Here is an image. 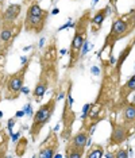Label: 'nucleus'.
Listing matches in <instances>:
<instances>
[{
	"label": "nucleus",
	"mask_w": 135,
	"mask_h": 158,
	"mask_svg": "<svg viewBox=\"0 0 135 158\" xmlns=\"http://www.w3.org/2000/svg\"><path fill=\"white\" fill-rule=\"evenodd\" d=\"M57 52L58 49H57L55 39H51L41 54V73L33 89V98L35 102H41L45 93L47 92L50 84L57 81V77H58V54Z\"/></svg>",
	"instance_id": "f257e3e1"
},
{
	"label": "nucleus",
	"mask_w": 135,
	"mask_h": 158,
	"mask_svg": "<svg viewBox=\"0 0 135 158\" xmlns=\"http://www.w3.org/2000/svg\"><path fill=\"white\" fill-rule=\"evenodd\" d=\"M135 33V8L130 10L126 14H120L116 15L112 20L111 24V30L108 31L107 37L104 39L101 49L99 50V57L103 56V53L105 50H108V58L111 61V64L113 62V48L118 44L119 41L130 37Z\"/></svg>",
	"instance_id": "f03ea898"
},
{
	"label": "nucleus",
	"mask_w": 135,
	"mask_h": 158,
	"mask_svg": "<svg viewBox=\"0 0 135 158\" xmlns=\"http://www.w3.org/2000/svg\"><path fill=\"white\" fill-rule=\"evenodd\" d=\"M91 18H92V10H85L81 14L80 18L74 23V34L70 42V49H69V62L66 65V70H72L77 65L80 57H81V50L83 46L87 42L88 38V30L91 27Z\"/></svg>",
	"instance_id": "7ed1b4c3"
},
{
	"label": "nucleus",
	"mask_w": 135,
	"mask_h": 158,
	"mask_svg": "<svg viewBox=\"0 0 135 158\" xmlns=\"http://www.w3.org/2000/svg\"><path fill=\"white\" fill-rule=\"evenodd\" d=\"M57 100H58V98H57V93L54 92L47 102L45 104H42L39 108L35 111V114L33 116V124L30 127V136L33 142L37 141L41 131L43 130V127L50 122L53 114L55 111V107H57Z\"/></svg>",
	"instance_id": "20e7f679"
},
{
	"label": "nucleus",
	"mask_w": 135,
	"mask_h": 158,
	"mask_svg": "<svg viewBox=\"0 0 135 158\" xmlns=\"http://www.w3.org/2000/svg\"><path fill=\"white\" fill-rule=\"evenodd\" d=\"M28 66H30V62L27 61L15 73H11L4 77L3 84H2L3 99L4 100H16L19 98L22 88H23V84H24V78H26Z\"/></svg>",
	"instance_id": "39448f33"
},
{
	"label": "nucleus",
	"mask_w": 135,
	"mask_h": 158,
	"mask_svg": "<svg viewBox=\"0 0 135 158\" xmlns=\"http://www.w3.org/2000/svg\"><path fill=\"white\" fill-rule=\"evenodd\" d=\"M91 136V130L81 127L76 134H73L66 141L65 146V157L68 158H83L85 156V147L88 145Z\"/></svg>",
	"instance_id": "423d86ee"
},
{
	"label": "nucleus",
	"mask_w": 135,
	"mask_h": 158,
	"mask_svg": "<svg viewBox=\"0 0 135 158\" xmlns=\"http://www.w3.org/2000/svg\"><path fill=\"white\" fill-rule=\"evenodd\" d=\"M73 99H72V82H69V88H68V93L65 102H63L62 107V115H61V122H62V130L59 134V138L69 141L73 132V124L77 120V114L73 110Z\"/></svg>",
	"instance_id": "0eeeda50"
},
{
	"label": "nucleus",
	"mask_w": 135,
	"mask_h": 158,
	"mask_svg": "<svg viewBox=\"0 0 135 158\" xmlns=\"http://www.w3.org/2000/svg\"><path fill=\"white\" fill-rule=\"evenodd\" d=\"M22 27L23 20H16L12 23H2L0 26V53L4 57L14 45L16 37L20 34Z\"/></svg>",
	"instance_id": "6e6552de"
},
{
	"label": "nucleus",
	"mask_w": 135,
	"mask_h": 158,
	"mask_svg": "<svg viewBox=\"0 0 135 158\" xmlns=\"http://www.w3.org/2000/svg\"><path fill=\"white\" fill-rule=\"evenodd\" d=\"M111 126H112V131H111V136L108 139V147H115V146H120L123 145L127 139L133 135L134 130L130 128L129 126H126L122 122H116L115 116L111 120Z\"/></svg>",
	"instance_id": "1a4fd4ad"
},
{
	"label": "nucleus",
	"mask_w": 135,
	"mask_h": 158,
	"mask_svg": "<svg viewBox=\"0 0 135 158\" xmlns=\"http://www.w3.org/2000/svg\"><path fill=\"white\" fill-rule=\"evenodd\" d=\"M58 146H59L58 136H57L54 130H51L50 132H49L47 138L41 143L39 152H38L37 157H39V158H54L55 154H57V150H58Z\"/></svg>",
	"instance_id": "9d476101"
},
{
	"label": "nucleus",
	"mask_w": 135,
	"mask_h": 158,
	"mask_svg": "<svg viewBox=\"0 0 135 158\" xmlns=\"http://www.w3.org/2000/svg\"><path fill=\"white\" fill-rule=\"evenodd\" d=\"M134 92H135V73L126 82H124L122 87L119 88V92H118V96H116V100H115V103H113L112 107H111L112 112L115 114L116 111L119 110V107L122 106L123 103H126L127 100H129L130 95H133Z\"/></svg>",
	"instance_id": "9b49d317"
},
{
	"label": "nucleus",
	"mask_w": 135,
	"mask_h": 158,
	"mask_svg": "<svg viewBox=\"0 0 135 158\" xmlns=\"http://www.w3.org/2000/svg\"><path fill=\"white\" fill-rule=\"evenodd\" d=\"M49 15H42V16H31L26 15V19L23 20V27L26 33L39 35L45 30L46 23H47Z\"/></svg>",
	"instance_id": "f8f14e48"
},
{
	"label": "nucleus",
	"mask_w": 135,
	"mask_h": 158,
	"mask_svg": "<svg viewBox=\"0 0 135 158\" xmlns=\"http://www.w3.org/2000/svg\"><path fill=\"white\" fill-rule=\"evenodd\" d=\"M115 114H120V122L135 130V104L130 100L123 103Z\"/></svg>",
	"instance_id": "ddd939ff"
},
{
	"label": "nucleus",
	"mask_w": 135,
	"mask_h": 158,
	"mask_svg": "<svg viewBox=\"0 0 135 158\" xmlns=\"http://www.w3.org/2000/svg\"><path fill=\"white\" fill-rule=\"evenodd\" d=\"M135 48V33L133 35V38L130 39L129 42H127V45L124 46V49L120 52V54L118 57V60L115 61V65H113V69H115L116 74L120 77V72H122V66L124 64V61L129 58V56L131 54V52H133V49Z\"/></svg>",
	"instance_id": "4468645a"
},
{
	"label": "nucleus",
	"mask_w": 135,
	"mask_h": 158,
	"mask_svg": "<svg viewBox=\"0 0 135 158\" xmlns=\"http://www.w3.org/2000/svg\"><path fill=\"white\" fill-rule=\"evenodd\" d=\"M22 12V4H10L7 8L4 10V12L2 14V23H12L16 22L20 16Z\"/></svg>",
	"instance_id": "2eb2a0df"
},
{
	"label": "nucleus",
	"mask_w": 135,
	"mask_h": 158,
	"mask_svg": "<svg viewBox=\"0 0 135 158\" xmlns=\"http://www.w3.org/2000/svg\"><path fill=\"white\" fill-rule=\"evenodd\" d=\"M108 8H109V6L103 7V8L97 10L95 15L91 18V30L93 34H97V31L101 28L103 22H104V19L108 15Z\"/></svg>",
	"instance_id": "dca6fc26"
},
{
	"label": "nucleus",
	"mask_w": 135,
	"mask_h": 158,
	"mask_svg": "<svg viewBox=\"0 0 135 158\" xmlns=\"http://www.w3.org/2000/svg\"><path fill=\"white\" fill-rule=\"evenodd\" d=\"M26 15L42 16V15H49V11H47V10H43V8H42V7L34 0V2H31L30 4H28V8H27Z\"/></svg>",
	"instance_id": "f3484780"
},
{
	"label": "nucleus",
	"mask_w": 135,
	"mask_h": 158,
	"mask_svg": "<svg viewBox=\"0 0 135 158\" xmlns=\"http://www.w3.org/2000/svg\"><path fill=\"white\" fill-rule=\"evenodd\" d=\"M87 158H101L104 157V147H103L100 143H93L89 150H88L87 153H85V156Z\"/></svg>",
	"instance_id": "a211bd4d"
},
{
	"label": "nucleus",
	"mask_w": 135,
	"mask_h": 158,
	"mask_svg": "<svg viewBox=\"0 0 135 158\" xmlns=\"http://www.w3.org/2000/svg\"><path fill=\"white\" fill-rule=\"evenodd\" d=\"M27 145H28V139L22 136L16 141V145H15V156L16 157H23L26 154V150H27Z\"/></svg>",
	"instance_id": "6ab92c4d"
},
{
	"label": "nucleus",
	"mask_w": 135,
	"mask_h": 158,
	"mask_svg": "<svg viewBox=\"0 0 135 158\" xmlns=\"http://www.w3.org/2000/svg\"><path fill=\"white\" fill-rule=\"evenodd\" d=\"M10 138L4 130H0V157L7 156V149H8Z\"/></svg>",
	"instance_id": "aec40b11"
},
{
	"label": "nucleus",
	"mask_w": 135,
	"mask_h": 158,
	"mask_svg": "<svg viewBox=\"0 0 135 158\" xmlns=\"http://www.w3.org/2000/svg\"><path fill=\"white\" fill-rule=\"evenodd\" d=\"M113 158H127L129 157V152L126 149H118V152L112 153Z\"/></svg>",
	"instance_id": "412c9836"
},
{
	"label": "nucleus",
	"mask_w": 135,
	"mask_h": 158,
	"mask_svg": "<svg viewBox=\"0 0 135 158\" xmlns=\"http://www.w3.org/2000/svg\"><path fill=\"white\" fill-rule=\"evenodd\" d=\"M14 124H15V119H14V118H12V119H10V120H8V131H10V132L12 131Z\"/></svg>",
	"instance_id": "4be33fe9"
},
{
	"label": "nucleus",
	"mask_w": 135,
	"mask_h": 158,
	"mask_svg": "<svg viewBox=\"0 0 135 158\" xmlns=\"http://www.w3.org/2000/svg\"><path fill=\"white\" fill-rule=\"evenodd\" d=\"M4 3V0H0V19H2V14H3V11H2V4Z\"/></svg>",
	"instance_id": "5701e85b"
},
{
	"label": "nucleus",
	"mask_w": 135,
	"mask_h": 158,
	"mask_svg": "<svg viewBox=\"0 0 135 158\" xmlns=\"http://www.w3.org/2000/svg\"><path fill=\"white\" fill-rule=\"evenodd\" d=\"M23 115H24V111H19V112L16 114V116H18V118H20V116H23Z\"/></svg>",
	"instance_id": "b1692460"
},
{
	"label": "nucleus",
	"mask_w": 135,
	"mask_h": 158,
	"mask_svg": "<svg viewBox=\"0 0 135 158\" xmlns=\"http://www.w3.org/2000/svg\"><path fill=\"white\" fill-rule=\"evenodd\" d=\"M130 102H133V103L135 104V92L133 93V98H131V100H130Z\"/></svg>",
	"instance_id": "393cba45"
},
{
	"label": "nucleus",
	"mask_w": 135,
	"mask_h": 158,
	"mask_svg": "<svg viewBox=\"0 0 135 158\" xmlns=\"http://www.w3.org/2000/svg\"><path fill=\"white\" fill-rule=\"evenodd\" d=\"M18 136H19V132H18L16 135H12V139H14V141H16V138H18Z\"/></svg>",
	"instance_id": "a878e982"
},
{
	"label": "nucleus",
	"mask_w": 135,
	"mask_h": 158,
	"mask_svg": "<svg viewBox=\"0 0 135 158\" xmlns=\"http://www.w3.org/2000/svg\"><path fill=\"white\" fill-rule=\"evenodd\" d=\"M58 12H59V10H58V8H55L54 11H53V14H58Z\"/></svg>",
	"instance_id": "bb28decb"
},
{
	"label": "nucleus",
	"mask_w": 135,
	"mask_h": 158,
	"mask_svg": "<svg viewBox=\"0 0 135 158\" xmlns=\"http://www.w3.org/2000/svg\"><path fill=\"white\" fill-rule=\"evenodd\" d=\"M23 3H24V4H27V3H28V0H23Z\"/></svg>",
	"instance_id": "cd10ccee"
},
{
	"label": "nucleus",
	"mask_w": 135,
	"mask_h": 158,
	"mask_svg": "<svg viewBox=\"0 0 135 158\" xmlns=\"http://www.w3.org/2000/svg\"><path fill=\"white\" fill-rule=\"evenodd\" d=\"M3 116V112H2V111H0V118H2Z\"/></svg>",
	"instance_id": "c85d7f7f"
}]
</instances>
